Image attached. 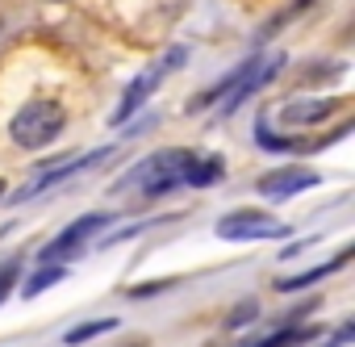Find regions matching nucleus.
I'll list each match as a JSON object with an SVG mask.
<instances>
[{"label": "nucleus", "mask_w": 355, "mask_h": 347, "mask_svg": "<svg viewBox=\"0 0 355 347\" xmlns=\"http://www.w3.org/2000/svg\"><path fill=\"white\" fill-rule=\"evenodd\" d=\"M197 163V151H184V146H167V151H155L146 155L130 176L117 180V193L121 189H142V197H163L171 189L189 185V171Z\"/></svg>", "instance_id": "1"}, {"label": "nucleus", "mask_w": 355, "mask_h": 347, "mask_svg": "<svg viewBox=\"0 0 355 347\" xmlns=\"http://www.w3.org/2000/svg\"><path fill=\"white\" fill-rule=\"evenodd\" d=\"M63 126H67V113H63L59 101H30V105H21L13 113L9 138L17 146H26V151H42L63 134Z\"/></svg>", "instance_id": "2"}, {"label": "nucleus", "mask_w": 355, "mask_h": 347, "mask_svg": "<svg viewBox=\"0 0 355 347\" xmlns=\"http://www.w3.org/2000/svg\"><path fill=\"white\" fill-rule=\"evenodd\" d=\"M184 59H189V51H184V46H171V51H167L163 59H155L142 76H134V80H130V88L121 92V105L113 109L109 126H125V121H130V117H134V113L150 101V92H155V88H159L171 71H180V63H184Z\"/></svg>", "instance_id": "3"}, {"label": "nucleus", "mask_w": 355, "mask_h": 347, "mask_svg": "<svg viewBox=\"0 0 355 347\" xmlns=\"http://www.w3.org/2000/svg\"><path fill=\"white\" fill-rule=\"evenodd\" d=\"M101 226H109V214H88V218H76V222H71L59 239H51V243L42 247V255H38V260H42V268H59L63 260H76V255H80V251H84V247L101 235Z\"/></svg>", "instance_id": "4"}, {"label": "nucleus", "mask_w": 355, "mask_h": 347, "mask_svg": "<svg viewBox=\"0 0 355 347\" xmlns=\"http://www.w3.org/2000/svg\"><path fill=\"white\" fill-rule=\"evenodd\" d=\"M293 226L268 218V214H255V210H239V214H226L218 222V239H230V243H251V239H288Z\"/></svg>", "instance_id": "5"}, {"label": "nucleus", "mask_w": 355, "mask_h": 347, "mask_svg": "<svg viewBox=\"0 0 355 347\" xmlns=\"http://www.w3.org/2000/svg\"><path fill=\"white\" fill-rule=\"evenodd\" d=\"M313 185H322L318 171L288 163V167H276V171H268V176H259L255 193H263L268 201H288V197H297V193H305V189H313Z\"/></svg>", "instance_id": "6"}, {"label": "nucleus", "mask_w": 355, "mask_h": 347, "mask_svg": "<svg viewBox=\"0 0 355 347\" xmlns=\"http://www.w3.org/2000/svg\"><path fill=\"white\" fill-rule=\"evenodd\" d=\"M347 101L343 96H313V101H288V105H280V126L284 130H309V126H322L330 113H338Z\"/></svg>", "instance_id": "7"}, {"label": "nucleus", "mask_w": 355, "mask_h": 347, "mask_svg": "<svg viewBox=\"0 0 355 347\" xmlns=\"http://www.w3.org/2000/svg\"><path fill=\"white\" fill-rule=\"evenodd\" d=\"M280 67H284V59H280V55H272V59H259V63H255V71H251V76H247V80H243L234 92H230V101L222 105V113H234L243 101H251V96H255V92H259V88H263V84H268L276 71H280Z\"/></svg>", "instance_id": "8"}, {"label": "nucleus", "mask_w": 355, "mask_h": 347, "mask_svg": "<svg viewBox=\"0 0 355 347\" xmlns=\"http://www.w3.org/2000/svg\"><path fill=\"white\" fill-rule=\"evenodd\" d=\"M347 260H351V251H338V255H334L330 264H322V268H309V272H301V276H288V280H280L276 289H280V293H293V289H305V285H318L322 276H330V272H338V268H343Z\"/></svg>", "instance_id": "9"}, {"label": "nucleus", "mask_w": 355, "mask_h": 347, "mask_svg": "<svg viewBox=\"0 0 355 347\" xmlns=\"http://www.w3.org/2000/svg\"><path fill=\"white\" fill-rule=\"evenodd\" d=\"M226 176V163L218 159V155H197V163H193V171H189V185L193 189H205V185H214V180H222Z\"/></svg>", "instance_id": "10"}, {"label": "nucleus", "mask_w": 355, "mask_h": 347, "mask_svg": "<svg viewBox=\"0 0 355 347\" xmlns=\"http://www.w3.org/2000/svg\"><path fill=\"white\" fill-rule=\"evenodd\" d=\"M113 326H121V322H117V318H96V322H84V326L67 330L63 343H67V347H80V343H88V339H96V335H109Z\"/></svg>", "instance_id": "11"}, {"label": "nucleus", "mask_w": 355, "mask_h": 347, "mask_svg": "<svg viewBox=\"0 0 355 347\" xmlns=\"http://www.w3.org/2000/svg\"><path fill=\"white\" fill-rule=\"evenodd\" d=\"M63 276H67L63 268H42V272H34V276L21 285V297H38V293H46V289H55Z\"/></svg>", "instance_id": "12"}, {"label": "nucleus", "mask_w": 355, "mask_h": 347, "mask_svg": "<svg viewBox=\"0 0 355 347\" xmlns=\"http://www.w3.org/2000/svg\"><path fill=\"white\" fill-rule=\"evenodd\" d=\"M313 335H318V326H288V330H276L272 339H263V343H255V347H293V343L313 339Z\"/></svg>", "instance_id": "13"}, {"label": "nucleus", "mask_w": 355, "mask_h": 347, "mask_svg": "<svg viewBox=\"0 0 355 347\" xmlns=\"http://www.w3.org/2000/svg\"><path fill=\"white\" fill-rule=\"evenodd\" d=\"M13 280H17V264H5L0 268V301L9 297V289H13Z\"/></svg>", "instance_id": "14"}, {"label": "nucleus", "mask_w": 355, "mask_h": 347, "mask_svg": "<svg viewBox=\"0 0 355 347\" xmlns=\"http://www.w3.org/2000/svg\"><path fill=\"white\" fill-rule=\"evenodd\" d=\"M247 318H255V301H247V305H239V310L230 314V322H226V326H243Z\"/></svg>", "instance_id": "15"}, {"label": "nucleus", "mask_w": 355, "mask_h": 347, "mask_svg": "<svg viewBox=\"0 0 355 347\" xmlns=\"http://www.w3.org/2000/svg\"><path fill=\"white\" fill-rule=\"evenodd\" d=\"M0 201H5V180H0Z\"/></svg>", "instance_id": "16"}, {"label": "nucleus", "mask_w": 355, "mask_h": 347, "mask_svg": "<svg viewBox=\"0 0 355 347\" xmlns=\"http://www.w3.org/2000/svg\"><path fill=\"white\" fill-rule=\"evenodd\" d=\"M138 347H142V343H138Z\"/></svg>", "instance_id": "17"}]
</instances>
